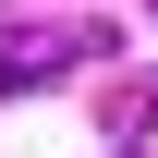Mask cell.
<instances>
[{
  "instance_id": "1",
  "label": "cell",
  "mask_w": 158,
  "mask_h": 158,
  "mask_svg": "<svg viewBox=\"0 0 158 158\" xmlns=\"http://www.w3.org/2000/svg\"><path fill=\"white\" fill-rule=\"evenodd\" d=\"M73 61H110V24H0V98H37Z\"/></svg>"
}]
</instances>
